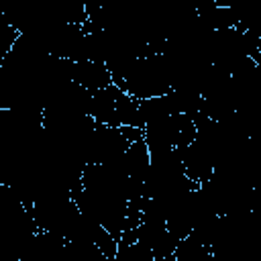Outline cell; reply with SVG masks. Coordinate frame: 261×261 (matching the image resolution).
Segmentation results:
<instances>
[{"label":"cell","instance_id":"6da1fadb","mask_svg":"<svg viewBox=\"0 0 261 261\" xmlns=\"http://www.w3.org/2000/svg\"><path fill=\"white\" fill-rule=\"evenodd\" d=\"M112 84L135 100L155 98L171 90L169 67L159 51H147L135 57L120 73L112 77Z\"/></svg>","mask_w":261,"mask_h":261},{"label":"cell","instance_id":"7a4b0ae2","mask_svg":"<svg viewBox=\"0 0 261 261\" xmlns=\"http://www.w3.org/2000/svg\"><path fill=\"white\" fill-rule=\"evenodd\" d=\"M88 114L108 126H137L141 128L139 118V100L128 96L116 84H110L102 90L90 92Z\"/></svg>","mask_w":261,"mask_h":261},{"label":"cell","instance_id":"3957f363","mask_svg":"<svg viewBox=\"0 0 261 261\" xmlns=\"http://www.w3.org/2000/svg\"><path fill=\"white\" fill-rule=\"evenodd\" d=\"M71 77L77 86H82L88 92H96V90H102L112 84L110 69L106 67V63H102L98 59L71 61Z\"/></svg>","mask_w":261,"mask_h":261},{"label":"cell","instance_id":"277c9868","mask_svg":"<svg viewBox=\"0 0 261 261\" xmlns=\"http://www.w3.org/2000/svg\"><path fill=\"white\" fill-rule=\"evenodd\" d=\"M16 37H18V31H16L6 18L0 16V65L4 63V59H6L8 51L12 49Z\"/></svg>","mask_w":261,"mask_h":261}]
</instances>
